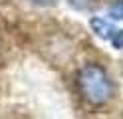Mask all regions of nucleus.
<instances>
[{
    "label": "nucleus",
    "mask_w": 123,
    "mask_h": 119,
    "mask_svg": "<svg viewBox=\"0 0 123 119\" xmlns=\"http://www.w3.org/2000/svg\"><path fill=\"white\" fill-rule=\"evenodd\" d=\"M80 89L83 99L91 105H103L111 99L113 85L107 77L105 69L97 63H89L80 71Z\"/></svg>",
    "instance_id": "nucleus-1"
},
{
    "label": "nucleus",
    "mask_w": 123,
    "mask_h": 119,
    "mask_svg": "<svg viewBox=\"0 0 123 119\" xmlns=\"http://www.w3.org/2000/svg\"><path fill=\"white\" fill-rule=\"evenodd\" d=\"M89 26H91V30H93L99 38H111L113 32H115L113 24L107 22V20H103V18H91Z\"/></svg>",
    "instance_id": "nucleus-2"
},
{
    "label": "nucleus",
    "mask_w": 123,
    "mask_h": 119,
    "mask_svg": "<svg viewBox=\"0 0 123 119\" xmlns=\"http://www.w3.org/2000/svg\"><path fill=\"white\" fill-rule=\"evenodd\" d=\"M109 16L113 20H123V0H117V2L109 8Z\"/></svg>",
    "instance_id": "nucleus-3"
},
{
    "label": "nucleus",
    "mask_w": 123,
    "mask_h": 119,
    "mask_svg": "<svg viewBox=\"0 0 123 119\" xmlns=\"http://www.w3.org/2000/svg\"><path fill=\"white\" fill-rule=\"evenodd\" d=\"M111 44H113L115 50H121V48H123V30H115V32H113Z\"/></svg>",
    "instance_id": "nucleus-4"
},
{
    "label": "nucleus",
    "mask_w": 123,
    "mask_h": 119,
    "mask_svg": "<svg viewBox=\"0 0 123 119\" xmlns=\"http://www.w3.org/2000/svg\"><path fill=\"white\" fill-rule=\"evenodd\" d=\"M30 2H34V4H38V6H50V4L56 2V0H30Z\"/></svg>",
    "instance_id": "nucleus-5"
},
{
    "label": "nucleus",
    "mask_w": 123,
    "mask_h": 119,
    "mask_svg": "<svg viewBox=\"0 0 123 119\" xmlns=\"http://www.w3.org/2000/svg\"><path fill=\"white\" fill-rule=\"evenodd\" d=\"M72 2H74V0H72ZM74 6H75V8H87L89 4H87V2H74Z\"/></svg>",
    "instance_id": "nucleus-6"
}]
</instances>
